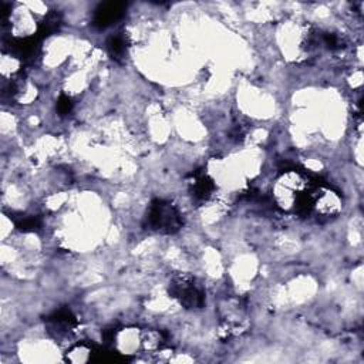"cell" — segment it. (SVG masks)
Masks as SVG:
<instances>
[{
    "instance_id": "obj_8",
    "label": "cell",
    "mask_w": 364,
    "mask_h": 364,
    "mask_svg": "<svg viewBox=\"0 0 364 364\" xmlns=\"http://www.w3.org/2000/svg\"><path fill=\"white\" fill-rule=\"evenodd\" d=\"M57 108H58V112L60 114H68L73 108V101L70 97L67 95H63L60 100H58V104H57Z\"/></svg>"
},
{
    "instance_id": "obj_5",
    "label": "cell",
    "mask_w": 364,
    "mask_h": 364,
    "mask_svg": "<svg viewBox=\"0 0 364 364\" xmlns=\"http://www.w3.org/2000/svg\"><path fill=\"white\" fill-rule=\"evenodd\" d=\"M127 10V4L122 1H105L101 3L94 13V24L100 28L108 27L118 21Z\"/></svg>"
},
{
    "instance_id": "obj_4",
    "label": "cell",
    "mask_w": 364,
    "mask_h": 364,
    "mask_svg": "<svg viewBox=\"0 0 364 364\" xmlns=\"http://www.w3.org/2000/svg\"><path fill=\"white\" fill-rule=\"evenodd\" d=\"M169 291L186 309H199L203 304L202 291L198 289L192 277L186 274L176 276L169 286Z\"/></svg>"
},
{
    "instance_id": "obj_6",
    "label": "cell",
    "mask_w": 364,
    "mask_h": 364,
    "mask_svg": "<svg viewBox=\"0 0 364 364\" xmlns=\"http://www.w3.org/2000/svg\"><path fill=\"white\" fill-rule=\"evenodd\" d=\"M192 195L196 198V199H200V200H206L210 195H212V191H213V183L212 181L206 176V175H199L193 179L192 182Z\"/></svg>"
},
{
    "instance_id": "obj_7",
    "label": "cell",
    "mask_w": 364,
    "mask_h": 364,
    "mask_svg": "<svg viewBox=\"0 0 364 364\" xmlns=\"http://www.w3.org/2000/svg\"><path fill=\"white\" fill-rule=\"evenodd\" d=\"M107 48L108 51L111 53L112 57L115 58H119L125 54V50H127V40L124 36L121 34H114L109 37L108 43H107Z\"/></svg>"
},
{
    "instance_id": "obj_3",
    "label": "cell",
    "mask_w": 364,
    "mask_h": 364,
    "mask_svg": "<svg viewBox=\"0 0 364 364\" xmlns=\"http://www.w3.org/2000/svg\"><path fill=\"white\" fill-rule=\"evenodd\" d=\"M340 210L341 198L338 192L326 185H316L311 195L310 212H314L318 218L328 219L331 216H336Z\"/></svg>"
},
{
    "instance_id": "obj_2",
    "label": "cell",
    "mask_w": 364,
    "mask_h": 364,
    "mask_svg": "<svg viewBox=\"0 0 364 364\" xmlns=\"http://www.w3.org/2000/svg\"><path fill=\"white\" fill-rule=\"evenodd\" d=\"M149 228L159 233H173L181 228V215L178 209L165 200H155L148 210Z\"/></svg>"
},
{
    "instance_id": "obj_1",
    "label": "cell",
    "mask_w": 364,
    "mask_h": 364,
    "mask_svg": "<svg viewBox=\"0 0 364 364\" xmlns=\"http://www.w3.org/2000/svg\"><path fill=\"white\" fill-rule=\"evenodd\" d=\"M317 183L296 169L283 172L273 185V198L276 205L287 213L310 212L311 195Z\"/></svg>"
}]
</instances>
